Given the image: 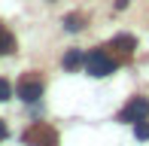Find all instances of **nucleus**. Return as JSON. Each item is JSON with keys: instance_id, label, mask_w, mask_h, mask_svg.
Masks as SVG:
<instances>
[{"instance_id": "1", "label": "nucleus", "mask_w": 149, "mask_h": 146, "mask_svg": "<svg viewBox=\"0 0 149 146\" xmlns=\"http://www.w3.org/2000/svg\"><path fill=\"white\" fill-rule=\"evenodd\" d=\"M85 70L91 73V76H110L113 70H116V58L110 55L107 49H91L88 55H85Z\"/></svg>"}, {"instance_id": "2", "label": "nucleus", "mask_w": 149, "mask_h": 146, "mask_svg": "<svg viewBox=\"0 0 149 146\" xmlns=\"http://www.w3.org/2000/svg\"><path fill=\"white\" fill-rule=\"evenodd\" d=\"M22 140L28 143V146H58V134L49 128V125L37 122V125H31V128L24 131Z\"/></svg>"}, {"instance_id": "3", "label": "nucleus", "mask_w": 149, "mask_h": 146, "mask_svg": "<svg viewBox=\"0 0 149 146\" xmlns=\"http://www.w3.org/2000/svg\"><path fill=\"white\" fill-rule=\"evenodd\" d=\"M140 119H149V97H143V95H137V97H131V101L122 107V113H119V122H140Z\"/></svg>"}, {"instance_id": "4", "label": "nucleus", "mask_w": 149, "mask_h": 146, "mask_svg": "<svg viewBox=\"0 0 149 146\" xmlns=\"http://www.w3.org/2000/svg\"><path fill=\"white\" fill-rule=\"evenodd\" d=\"M18 97H22L24 104H37L40 97H43V79L28 73V76H22V82H18Z\"/></svg>"}, {"instance_id": "5", "label": "nucleus", "mask_w": 149, "mask_h": 146, "mask_svg": "<svg viewBox=\"0 0 149 146\" xmlns=\"http://www.w3.org/2000/svg\"><path fill=\"white\" fill-rule=\"evenodd\" d=\"M113 49H119L122 55H134V49H137V40H134L131 34H119V37H113Z\"/></svg>"}, {"instance_id": "6", "label": "nucleus", "mask_w": 149, "mask_h": 146, "mask_svg": "<svg viewBox=\"0 0 149 146\" xmlns=\"http://www.w3.org/2000/svg\"><path fill=\"white\" fill-rule=\"evenodd\" d=\"M61 64H64V70H79V67H85V55H82L79 49H70Z\"/></svg>"}, {"instance_id": "7", "label": "nucleus", "mask_w": 149, "mask_h": 146, "mask_svg": "<svg viewBox=\"0 0 149 146\" xmlns=\"http://www.w3.org/2000/svg\"><path fill=\"white\" fill-rule=\"evenodd\" d=\"M12 52H15V37L0 31V55H12Z\"/></svg>"}, {"instance_id": "8", "label": "nucleus", "mask_w": 149, "mask_h": 146, "mask_svg": "<svg viewBox=\"0 0 149 146\" xmlns=\"http://www.w3.org/2000/svg\"><path fill=\"white\" fill-rule=\"evenodd\" d=\"M82 24H85V18H82V15H76V12L64 18V31H70V34H76V31H82Z\"/></svg>"}, {"instance_id": "9", "label": "nucleus", "mask_w": 149, "mask_h": 146, "mask_svg": "<svg viewBox=\"0 0 149 146\" xmlns=\"http://www.w3.org/2000/svg\"><path fill=\"white\" fill-rule=\"evenodd\" d=\"M134 137H137V140H149V119L134 122Z\"/></svg>"}, {"instance_id": "10", "label": "nucleus", "mask_w": 149, "mask_h": 146, "mask_svg": "<svg viewBox=\"0 0 149 146\" xmlns=\"http://www.w3.org/2000/svg\"><path fill=\"white\" fill-rule=\"evenodd\" d=\"M9 97H12V85L6 82V79H0V104L9 101Z\"/></svg>"}, {"instance_id": "11", "label": "nucleus", "mask_w": 149, "mask_h": 146, "mask_svg": "<svg viewBox=\"0 0 149 146\" xmlns=\"http://www.w3.org/2000/svg\"><path fill=\"white\" fill-rule=\"evenodd\" d=\"M6 134H9V131H6V125H3V119H0V140H6Z\"/></svg>"}, {"instance_id": "12", "label": "nucleus", "mask_w": 149, "mask_h": 146, "mask_svg": "<svg viewBox=\"0 0 149 146\" xmlns=\"http://www.w3.org/2000/svg\"><path fill=\"white\" fill-rule=\"evenodd\" d=\"M128 6V0H116V9H125Z\"/></svg>"}, {"instance_id": "13", "label": "nucleus", "mask_w": 149, "mask_h": 146, "mask_svg": "<svg viewBox=\"0 0 149 146\" xmlns=\"http://www.w3.org/2000/svg\"><path fill=\"white\" fill-rule=\"evenodd\" d=\"M0 31H3V28H0Z\"/></svg>"}]
</instances>
